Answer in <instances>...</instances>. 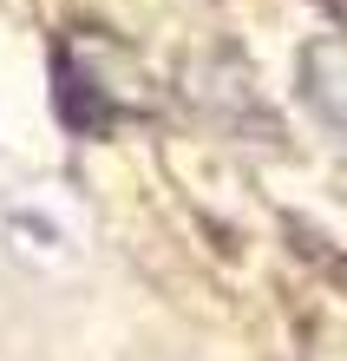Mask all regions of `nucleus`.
I'll use <instances>...</instances> for the list:
<instances>
[{
    "label": "nucleus",
    "instance_id": "obj_1",
    "mask_svg": "<svg viewBox=\"0 0 347 361\" xmlns=\"http://www.w3.org/2000/svg\"><path fill=\"white\" fill-rule=\"evenodd\" d=\"M301 99H308V112L321 125L347 132V39L315 33L301 47Z\"/></svg>",
    "mask_w": 347,
    "mask_h": 361
}]
</instances>
